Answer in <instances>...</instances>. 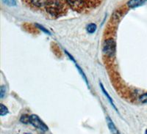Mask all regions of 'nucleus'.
Here are the masks:
<instances>
[{
	"mask_svg": "<svg viewBox=\"0 0 147 134\" xmlns=\"http://www.w3.org/2000/svg\"><path fill=\"white\" fill-rule=\"evenodd\" d=\"M45 8L49 15L52 16H59L65 12L66 6L64 0H48Z\"/></svg>",
	"mask_w": 147,
	"mask_h": 134,
	"instance_id": "obj_1",
	"label": "nucleus"
},
{
	"mask_svg": "<svg viewBox=\"0 0 147 134\" xmlns=\"http://www.w3.org/2000/svg\"><path fill=\"white\" fill-rule=\"evenodd\" d=\"M102 52L107 57L112 58L116 52V43L113 38H108L104 41L102 45Z\"/></svg>",
	"mask_w": 147,
	"mask_h": 134,
	"instance_id": "obj_2",
	"label": "nucleus"
},
{
	"mask_svg": "<svg viewBox=\"0 0 147 134\" xmlns=\"http://www.w3.org/2000/svg\"><path fill=\"white\" fill-rule=\"evenodd\" d=\"M30 124H31L32 126H34L38 129L40 130L41 131H44V132H46L49 130L47 125L36 114H31L30 115Z\"/></svg>",
	"mask_w": 147,
	"mask_h": 134,
	"instance_id": "obj_3",
	"label": "nucleus"
},
{
	"mask_svg": "<svg viewBox=\"0 0 147 134\" xmlns=\"http://www.w3.org/2000/svg\"><path fill=\"white\" fill-rule=\"evenodd\" d=\"M67 4L70 5L74 10L82 9L85 3V0H66Z\"/></svg>",
	"mask_w": 147,
	"mask_h": 134,
	"instance_id": "obj_4",
	"label": "nucleus"
},
{
	"mask_svg": "<svg viewBox=\"0 0 147 134\" xmlns=\"http://www.w3.org/2000/svg\"><path fill=\"white\" fill-rule=\"evenodd\" d=\"M106 122H107V125L108 126V128L111 134H121L119 130L117 129L116 126H115V123H113V121L109 116L106 117Z\"/></svg>",
	"mask_w": 147,
	"mask_h": 134,
	"instance_id": "obj_5",
	"label": "nucleus"
},
{
	"mask_svg": "<svg viewBox=\"0 0 147 134\" xmlns=\"http://www.w3.org/2000/svg\"><path fill=\"white\" fill-rule=\"evenodd\" d=\"M99 85H100V88H101V89H102V92H103V94H105V96L106 98H107V100H108V101H109V103H110V105L112 106V107L114 109H115V111H117V112L119 114V110L117 109V108H116V106H115V103H114L113 100V98H111V97H110V94H109V93L107 92V90H106V89H105V88L104 87V85L102 84L101 82L99 83Z\"/></svg>",
	"mask_w": 147,
	"mask_h": 134,
	"instance_id": "obj_6",
	"label": "nucleus"
},
{
	"mask_svg": "<svg viewBox=\"0 0 147 134\" xmlns=\"http://www.w3.org/2000/svg\"><path fill=\"white\" fill-rule=\"evenodd\" d=\"M146 0H129L127 2V5L129 8H136L144 5Z\"/></svg>",
	"mask_w": 147,
	"mask_h": 134,
	"instance_id": "obj_7",
	"label": "nucleus"
},
{
	"mask_svg": "<svg viewBox=\"0 0 147 134\" xmlns=\"http://www.w3.org/2000/svg\"><path fill=\"white\" fill-rule=\"evenodd\" d=\"M30 2L32 5H35V7H45L47 5L48 0H30Z\"/></svg>",
	"mask_w": 147,
	"mask_h": 134,
	"instance_id": "obj_8",
	"label": "nucleus"
},
{
	"mask_svg": "<svg viewBox=\"0 0 147 134\" xmlns=\"http://www.w3.org/2000/svg\"><path fill=\"white\" fill-rule=\"evenodd\" d=\"M74 64H75L76 65V68H77V69L78 70L79 73H80L81 76L82 77V78L84 79V81H85V83H86V84L88 85V88H90V86H89V83H88V78H87V76H86V75L85 74V73H84V71L82 70V69H81L80 66L77 64V62H76V61H74Z\"/></svg>",
	"mask_w": 147,
	"mask_h": 134,
	"instance_id": "obj_9",
	"label": "nucleus"
},
{
	"mask_svg": "<svg viewBox=\"0 0 147 134\" xmlns=\"http://www.w3.org/2000/svg\"><path fill=\"white\" fill-rule=\"evenodd\" d=\"M96 29H97L96 25L94 23H89V24L87 26V27H86V30H87L88 32L90 34L94 33V32L96 31Z\"/></svg>",
	"mask_w": 147,
	"mask_h": 134,
	"instance_id": "obj_10",
	"label": "nucleus"
},
{
	"mask_svg": "<svg viewBox=\"0 0 147 134\" xmlns=\"http://www.w3.org/2000/svg\"><path fill=\"white\" fill-rule=\"evenodd\" d=\"M30 115L27 114H22V117H20V122L24 124H30Z\"/></svg>",
	"mask_w": 147,
	"mask_h": 134,
	"instance_id": "obj_11",
	"label": "nucleus"
},
{
	"mask_svg": "<svg viewBox=\"0 0 147 134\" xmlns=\"http://www.w3.org/2000/svg\"><path fill=\"white\" fill-rule=\"evenodd\" d=\"M9 111L8 109L7 108V106H5V105L2 104V103H1V104H0V114H1V116H5V115H7Z\"/></svg>",
	"mask_w": 147,
	"mask_h": 134,
	"instance_id": "obj_12",
	"label": "nucleus"
},
{
	"mask_svg": "<svg viewBox=\"0 0 147 134\" xmlns=\"http://www.w3.org/2000/svg\"><path fill=\"white\" fill-rule=\"evenodd\" d=\"M4 4L10 7H15L17 5L16 0H2Z\"/></svg>",
	"mask_w": 147,
	"mask_h": 134,
	"instance_id": "obj_13",
	"label": "nucleus"
},
{
	"mask_svg": "<svg viewBox=\"0 0 147 134\" xmlns=\"http://www.w3.org/2000/svg\"><path fill=\"white\" fill-rule=\"evenodd\" d=\"M35 26L37 27V28H38L39 29L41 30V31H43V32H44V33H45V34H48V35H51L50 31H49L48 29H46L44 27H43L42 25L38 24V23H35Z\"/></svg>",
	"mask_w": 147,
	"mask_h": 134,
	"instance_id": "obj_14",
	"label": "nucleus"
},
{
	"mask_svg": "<svg viewBox=\"0 0 147 134\" xmlns=\"http://www.w3.org/2000/svg\"><path fill=\"white\" fill-rule=\"evenodd\" d=\"M138 100L141 103H147V92L141 94L138 98Z\"/></svg>",
	"mask_w": 147,
	"mask_h": 134,
	"instance_id": "obj_15",
	"label": "nucleus"
},
{
	"mask_svg": "<svg viewBox=\"0 0 147 134\" xmlns=\"http://www.w3.org/2000/svg\"><path fill=\"white\" fill-rule=\"evenodd\" d=\"M6 90H7L6 86L5 85H2L0 87V98H1V99H3L4 97H5V94H6Z\"/></svg>",
	"mask_w": 147,
	"mask_h": 134,
	"instance_id": "obj_16",
	"label": "nucleus"
},
{
	"mask_svg": "<svg viewBox=\"0 0 147 134\" xmlns=\"http://www.w3.org/2000/svg\"><path fill=\"white\" fill-rule=\"evenodd\" d=\"M24 134H32V133H25Z\"/></svg>",
	"mask_w": 147,
	"mask_h": 134,
	"instance_id": "obj_17",
	"label": "nucleus"
},
{
	"mask_svg": "<svg viewBox=\"0 0 147 134\" xmlns=\"http://www.w3.org/2000/svg\"><path fill=\"white\" fill-rule=\"evenodd\" d=\"M145 134H147V129L146 130V131H145Z\"/></svg>",
	"mask_w": 147,
	"mask_h": 134,
	"instance_id": "obj_18",
	"label": "nucleus"
}]
</instances>
